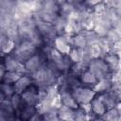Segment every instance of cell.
Instances as JSON below:
<instances>
[{"label": "cell", "instance_id": "37", "mask_svg": "<svg viewBox=\"0 0 121 121\" xmlns=\"http://www.w3.org/2000/svg\"><path fill=\"white\" fill-rule=\"evenodd\" d=\"M111 80H112V84L121 83V69H118V70H116V71L112 73Z\"/></svg>", "mask_w": 121, "mask_h": 121}, {"label": "cell", "instance_id": "13", "mask_svg": "<svg viewBox=\"0 0 121 121\" xmlns=\"http://www.w3.org/2000/svg\"><path fill=\"white\" fill-rule=\"evenodd\" d=\"M0 42H1V56L2 58L6 55L11 54L16 46V42L8 38L4 33H0Z\"/></svg>", "mask_w": 121, "mask_h": 121}, {"label": "cell", "instance_id": "35", "mask_svg": "<svg viewBox=\"0 0 121 121\" xmlns=\"http://www.w3.org/2000/svg\"><path fill=\"white\" fill-rule=\"evenodd\" d=\"M107 8H108L107 5L104 2H101V3L97 4V5H95V7H93L91 9V11L96 16H103L105 14V12H106Z\"/></svg>", "mask_w": 121, "mask_h": 121}, {"label": "cell", "instance_id": "31", "mask_svg": "<svg viewBox=\"0 0 121 121\" xmlns=\"http://www.w3.org/2000/svg\"><path fill=\"white\" fill-rule=\"evenodd\" d=\"M88 49L91 55L92 60L93 59H96V58H103V52L102 49L100 47V45L95 43H92L88 45Z\"/></svg>", "mask_w": 121, "mask_h": 121}, {"label": "cell", "instance_id": "12", "mask_svg": "<svg viewBox=\"0 0 121 121\" xmlns=\"http://www.w3.org/2000/svg\"><path fill=\"white\" fill-rule=\"evenodd\" d=\"M53 46L64 55H68L72 49V45L70 44V43L68 42L64 34L59 35L56 37V39L53 42Z\"/></svg>", "mask_w": 121, "mask_h": 121}, {"label": "cell", "instance_id": "6", "mask_svg": "<svg viewBox=\"0 0 121 121\" xmlns=\"http://www.w3.org/2000/svg\"><path fill=\"white\" fill-rule=\"evenodd\" d=\"M2 62L4 63L7 71H15L18 73H21L23 75L27 74L25 63L18 60L16 58H14L12 55H6L2 58Z\"/></svg>", "mask_w": 121, "mask_h": 121}, {"label": "cell", "instance_id": "14", "mask_svg": "<svg viewBox=\"0 0 121 121\" xmlns=\"http://www.w3.org/2000/svg\"><path fill=\"white\" fill-rule=\"evenodd\" d=\"M32 83H33V80H32V78L30 77V75H28V74L23 75V76L13 84L15 93L21 95V94L24 93Z\"/></svg>", "mask_w": 121, "mask_h": 121}, {"label": "cell", "instance_id": "8", "mask_svg": "<svg viewBox=\"0 0 121 121\" xmlns=\"http://www.w3.org/2000/svg\"><path fill=\"white\" fill-rule=\"evenodd\" d=\"M45 61V59L39 53V51L33 55L31 58H29L26 61H25V66H26V72L28 75L32 74L33 72L37 71Z\"/></svg>", "mask_w": 121, "mask_h": 121}, {"label": "cell", "instance_id": "42", "mask_svg": "<svg viewBox=\"0 0 121 121\" xmlns=\"http://www.w3.org/2000/svg\"><path fill=\"white\" fill-rule=\"evenodd\" d=\"M113 92L117 95V96L120 98L121 100V83H116V84H112V88Z\"/></svg>", "mask_w": 121, "mask_h": 121}, {"label": "cell", "instance_id": "21", "mask_svg": "<svg viewBox=\"0 0 121 121\" xmlns=\"http://www.w3.org/2000/svg\"><path fill=\"white\" fill-rule=\"evenodd\" d=\"M88 63L86 61H77L74 62V64L72 65V67L70 68V73H72L73 75L77 76V77H80L85 71L88 70Z\"/></svg>", "mask_w": 121, "mask_h": 121}, {"label": "cell", "instance_id": "46", "mask_svg": "<svg viewBox=\"0 0 121 121\" xmlns=\"http://www.w3.org/2000/svg\"><path fill=\"white\" fill-rule=\"evenodd\" d=\"M17 2H27V1H30V0H16Z\"/></svg>", "mask_w": 121, "mask_h": 121}, {"label": "cell", "instance_id": "11", "mask_svg": "<svg viewBox=\"0 0 121 121\" xmlns=\"http://www.w3.org/2000/svg\"><path fill=\"white\" fill-rule=\"evenodd\" d=\"M59 93H60V97H61L62 105H65V106L70 107L72 109H77L79 106V104L77 102V100L73 96L71 90L65 89V88H60Z\"/></svg>", "mask_w": 121, "mask_h": 121}, {"label": "cell", "instance_id": "19", "mask_svg": "<svg viewBox=\"0 0 121 121\" xmlns=\"http://www.w3.org/2000/svg\"><path fill=\"white\" fill-rule=\"evenodd\" d=\"M112 88V82L111 78H105V79L98 80L97 83L93 87L94 91L96 94H101L103 92L111 90Z\"/></svg>", "mask_w": 121, "mask_h": 121}, {"label": "cell", "instance_id": "4", "mask_svg": "<svg viewBox=\"0 0 121 121\" xmlns=\"http://www.w3.org/2000/svg\"><path fill=\"white\" fill-rule=\"evenodd\" d=\"M34 20L36 22V26H37V28L39 30V32L42 34V36L43 37L44 41L46 43H53L54 40L56 39L58 35L53 24H50V23H47V22H44L43 20H41L40 18L34 16Z\"/></svg>", "mask_w": 121, "mask_h": 121}, {"label": "cell", "instance_id": "43", "mask_svg": "<svg viewBox=\"0 0 121 121\" xmlns=\"http://www.w3.org/2000/svg\"><path fill=\"white\" fill-rule=\"evenodd\" d=\"M103 2L107 5V7H115L118 0H104Z\"/></svg>", "mask_w": 121, "mask_h": 121}, {"label": "cell", "instance_id": "26", "mask_svg": "<svg viewBox=\"0 0 121 121\" xmlns=\"http://www.w3.org/2000/svg\"><path fill=\"white\" fill-rule=\"evenodd\" d=\"M75 5H73L71 2H69L68 0L65 1L64 3L60 5L59 8V15L61 17H64L65 19H67L69 17V15L71 14V12L75 9Z\"/></svg>", "mask_w": 121, "mask_h": 121}, {"label": "cell", "instance_id": "5", "mask_svg": "<svg viewBox=\"0 0 121 121\" xmlns=\"http://www.w3.org/2000/svg\"><path fill=\"white\" fill-rule=\"evenodd\" d=\"M71 92H72L73 96L75 97V99L79 105L91 102L92 99L96 95V93L94 91L93 88L85 87V86L76 87Z\"/></svg>", "mask_w": 121, "mask_h": 121}, {"label": "cell", "instance_id": "40", "mask_svg": "<svg viewBox=\"0 0 121 121\" xmlns=\"http://www.w3.org/2000/svg\"><path fill=\"white\" fill-rule=\"evenodd\" d=\"M103 1H104V0H84L83 4H84V6H85L86 8L92 9L93 7H95V5H97V4H99V3L103 2Z\"/></svg>", "mask_w": 121, "mask_h": 121}, {"label": "cell", "instance_id": "17", "mask_svg": "<svg viewBox=\"0 0 121 121\" xmlns=\"http://www.w3.org/2000/svg\"><path fill=\"white\" fill-rule=\"evenodd\" d=\"M91 106H92V110L93 112H95V114L100 118L107 111V108L106 106L104 105L103 101L101 100V98L99 97V95L96 94V95L92 99L91 101Z\"/></svg>", "mask_w": 121, "mask_h": 121}, {"label": "cell", "instance_id": "30", "mask_svg": "<svg viewBox=\"0 0 121 121\" xmlns=\"http://www.w3.org/2000/svg\"><path fill=\"white\" fill-rule=\"evenodd\" d=\"M80 33H82L84 35V37L86 38L87 43H88V45L89 44H92V43H97V41L100 38V36L95 30H81Z\"/></svg>", "mask_w": 121, "mask_h": 121}, {"label": "cell", "instance_id": "41", "mask_svg": "<svg viewBox=\"0 0 121 121\" xmlns=\"http://www.w3.org/2000/svg\"><path fill=\"white\" fill-rule=\"evenodd\" d=\"M119 51H121V38H120L119 40H117L115 43H113V44H112V52L118 53Z\"/></svg>", "mask_w": 121, "mask_h": 121}, {"label": "cell", "instance_id": "7", "mask_svg": "<svg viewBox=\"0 0 121 121\" xmlns=\"http://www.w3.org/2000/svg\"><path fill=\"white\" fill-rule=\"evenodd\" d=\"M17 119L15 109L11 103L10 98H4L0 100V121H8Z\"/></svg>", "mask_w": 121, "mask_h": 121}, {"label": "cell", "instance_id": "23", "mask_svg": "<svg viewBox=\"0 0 121 121\" xmlns=\"http://www.w3.org/2000/svg\"><path fill=\"white\" fill-rule=\"evenodd\" d=\"M102 120H109V121H117L121 120V112L118 111L116 107L107 110L106 112L99 118Z\"/></svg>", "mask_w": 121, "mask_h": 121}, {"label": "cell", "instance_id": "39", "mask_svg": "<svg viewBox=\"0 0 121 121\" xmlns=\"http://www.w3.org/2000/svg\"><path fill=\"white\" fill-rule=\"evenodd\" d=\"M61 105H62L61 97H60V93H58V94L55 95V97L53 98V100H52V106H53V108L59 109V108L61 106Z\"/></svg>", "mask_w": 121, "mask_h": 121}, {"label": "cell", "instance_id": "28", "mask_svg": "<svg viewBox=\"0 0 121 121\" xmlns=\"http://www.w3.org/2000/svg\"><path fill=\"white\" fill-rule=\"evenodd\" d=\"M22 76H23V74L15 72V71H7L5 73V75L1 78V82L14 84Z\"/></svg>", "mask_w": 121, "mask_h": 121}, {"label": "cell", "instance_id": "10", "mask_svg": "<svg viewBox=\"0 0 121 121\" xmlns=\"http://www.w3.org/2000/svg\"><path fill=\"white\" fill-rule=\"evenodd\" d=\"M95 24L94 30L100 37H103L107 34V32L110 30V28L112 27V26L111 22L104 16H96V15H95Z\"/></svg>", "mask_w": 121, "mask_h": 121}, {"label": "cell", "instance_id": "29", "mask_svg": "<svg viewBox=\"0 0 121 121\" xmlns=\"http://www.w3.org/2000/svg\"><path fill=\"white\" fill-rule=\"evenodd\" d=\"M66 23H67V19H65L64 17H61L60 15L57 17V19L53 23V26H54L58 35H62V34L65 33Z\"/></svg>", "mask_w": 121, "mask_h": 121}, {"label": "cell", "instance_id": "22", "mask_svg": "<svg viewBox=\"0 0 121 121\" xmlns=\"http://www.w3.org/2000/svg\"><path fill=\"white\" fill-rule=\"evenodd\" d=\"M15 94L13 84L1 82V91H0V100L4 98H10Z\"/></svg>", "mask_w": 121, "mask_h": 121}, {"label": "cell", "instance_id": "20", "mask_svg": "<svg viewBox=\"0 0 121 121\" xmlns=\"http://www.w3.org/2000/svg\"><path fill=\"white\" fill-rule=\"evenodd\" d=\"M74 111L75 109H72L65 105H61L58 109L60 120H74Z\"/></svg>", "mask_w": 121, "mask_h": 121}, {"label": "cell", "instance_id": "25", "mask_svg": "<svg viewBox=\"0 0 121 121\" xmlns=\"http://www.w3.org/2000/svg\"><path fill=\"white\" fill-rule=\"evenodd\" d=\"M59 8H60V5L57 2V0H43L41 10L54 12V13L59 14Z\"/></svg>", "mask_w": 121, "mask_h": 121}, {"label": "cell", "instance_id": "1", "mask_svg": "<svg viewBox=\"0 0 121 121\" xmlns=\"http://www.w3.org/2000/svg\"><path fill=\"white\" fill-rule=\"evenodd\" d=\"M38 51H39V48L31 41L20 40V42L16 43V46L10 55H12L18 60L25 62L33 55H35Z\"/></svg>", "mask_w": 121, "mask_h": 121}, {"label": "cell", "instance_id": "34", "mask_svg": "<svg viewBox=\"0 0 121 121\" xmlns=\"http://www.w3.org/2000/svg\"><path fill=\"white\" fill-rule=\"evenodd\" d=\"M74 120H76V121L88 120V114H87V112L80 106H78L74 111Z\"/></svg>", "mask_w": 121, "mask_h": 121}, {"label": "cell", "instance_id": "38", "mask_svg": "<svg viewBox=\"0 0 121 121\" xmlns=\"http://www.w3.org/2000/svg\"><path fill=\"white\" fill-rule=\"evenodd\" d=\"M69 57L72 59V60L74 62H77V61H80V57H79V51H78V48H75V47H72L70 53L68 54Z\"/></svg>", "mask_w": 121, "mask_h": 121}, {"label": "cell", "instance_id": "45", "mask_svg": "<svg viewBox=\"0 0 121 121\" xmlns=\"http://www.w3.org/2000/svg\"><path fill=\"white\" fill-rule=\"evenodd\" d=\"M68 1L71 2L73 5H75V7L78 6V5H80V4H82L84 2V0H68Z\"/></svg>", "mask_w": 121, "mask_h": 121}, {"label": "cell", "instance_id": "15", "mask_svg": "<svg viewBox=\"0 0 121 121\" xmlns=\"http://www.w3.org/2000/svg\"><path fill=\"white\" fill-rule=\"evenodd\" d=\"M36 107L31 106L28 104H25L19 111L15 112L16 117L19 120H30V118L33 116V114L36 112Z\"/></svg>", "mask_w": 121, "mask_h": 121}, {"label": "cell", "instance_id": "44", "mask_svg": "<svg viewBox=\"0 0 121 121\" xmlns=\"http://www.w3.org/2000/svg\"><path fill=\"white\" fill-rule=\"evenodd\" d=\"M6 72H7V69H6L5 65H4V63L1 62V65H0V78H2L5 75Z\"/></svg>", "mask_w": 121, "mask_h": 121}, {"label": "cell", "instance_id": "32", "mask_svg": "<svg viewBox=\"0 0 121 121\" xmlns=\"http://www.w3.org/2000/svg\"><path fill=\"white\" fill-rule=\"evenodd\" d=\"M16 0H0V10L11 12L13 9L16 7Z\"/></svg>", "mask_w": 121, "mask_h": 121}, {"label": "cell", "instance_id": "16", "mask_svg": "<svg viewBox=\"0 0 121 121\" xmlns=\"http://www.w3.org/2000/svg\"><path fill=\"white\" fill-rule=\"evenodd\" d=\"M105 62L107 63L109 69L111 70V72H114L116 70L119 69L120 67V60H119V56L117 53L115 52H110L108 54H106L103 57Z\"/></svg>", "mask_w": 121, "mask_h": 121}, {"label": "cell", "instance_id": "3", "mask_svg": "<svg viewBox=\"0 0 121 121\" xmlns=\"http://www.w3.org/2000/svg\"><path fill=\"white\" fill-rule=\"evenodd\" d=\"M18 29L21 40H31L34 34L38 31L34 17L26 18L18 22Z\"/></svg>", "mask_w": 121, "mask_h": 121}, {"label": "cell", "instance_id": "9", "mask_svg": "<svg viewBox=\"0 0 121 121\" xmlns=\"http://www.w3.org/2000/svg\"><path fill=\"white\" fill-rule=\"evenodd\" d=\"M99 95V97L101 98V100L103 101L104 105L106 106L107 110H110L112 108H114L117 106V104L121 101L120 98L117 96V95L113 92L112 89L108 90L106 92H103L101 94H97Z\"/></svg>", "mask_w": 121, "mask_h": 121}, {"label": "cell", "instance_id": "36", "mask_svg": "<svg viewBox=\"0 0 121 121\" xmlns=\"http://www.w3.org/2000/svg\"><path fill=\"white\" fill-rule=\"evenodd\" d=\"M105 37H106L110 42H112V43H115L117 40H119V39L121 38V34H120L114 27H112V28H110V30L107 32V34L105 35Z\"/></svg>", "mask_w": 121, "mask_h": 121}, {"label": "cell", "instance_id": "2", "mask_svg": "<svg viewBox=\"0 0 121 121\" xmlns=\"http://www.w3.org/2000/svg\"><path fill=\"white\" fill-rule=\"evenodd\" d=\"M88 69L95 76L98 80L111 78L112 72L103 58H96L91 60L88 63Z\"/></svg>", "mask_w": 121, "mask_h": 121}, {"label": "cell", "instance_id": "18", "mask_svg": "<svg viewBox=\"0 0 121 121\" xmlns=\"http://www.w3.org/2000/svg\"><path fill=\"white\" fill-rule=\"evenodd\" d=\"M79 79H80V82H81V86L90 87V88H93L98 81V79L95 78V76L89 69L87 71H85L79 77Z\"/></svg>", "mask_w": 121, "mask_h": 121}, {"label": "cell", "instance_id": "33", "mask_svg": "<svg viewBox=\"0 0 121 121\" xmlns=\"http://www.w3.org/2000/svg\"><path fill=\"white\" fill-rule=\"evenodd\" d=\"M43 119L46 120V121H57V120H60L59 114H58V109H56V108L50 109L48 112H46L45 113L43 114Z\"/></svg>", "mask_w": 121, "mask_h": 121}, {"label": "cell", "instance_id": "27", "mask_svg": "<svg viewBox=\"0 0 121 121\" xmlns=\"http://www.w3.org/2000/svg\"><path fill=\"white\" fill-rule=\"evenodd\" d=\"M34 16L40 18L41 20L53 24L55 22V20L57 19V17L59 16L58 13H54V12H49V11H44V10H40L36 13H34Z\"/></svg>", "mask_w": 121, "mask_h": 121}, {"label": "cell", "instance_id": "24", "mask_svg": "<svg viewBox=\"0 0 121 121\" xmlns=\"http://www.w3.org/2000/svg\"><path fill=\"white\" fill-rule=\"evenodd\" d=\"M88 46V43L86 38L82 33H77L74 34L72 37V47L75 48H84Z\"/></svg>", "mask_w": 121, "mask_h": 121}]
</instances>
